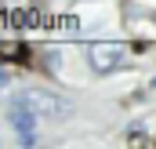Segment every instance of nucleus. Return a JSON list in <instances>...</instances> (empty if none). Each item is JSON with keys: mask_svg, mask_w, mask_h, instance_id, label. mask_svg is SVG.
<instances>
[{"mask_svg": "<svg viewBox=\"0 0 156 149\" xmlns=\"http://www.w3.org/2000/svg\"><path fill=\"white\" fill-rule=\"evenodd\" d=\"M7 84H11V73H7V69H0V87H7Z\"/></svg>", "mask_w": 156, "mask_h": 149, "instance_id": "423d86ee", "label": "nucleus"}, {"mask_svg": "<svg viewBox=\"0 0 156 149\" xmlns=\"http://www.w3.org/2000/svg\"><path fill=\"white\" fill-rule=\"evenodd\" d=\"M7 22L15 29H40V26H47V18L40 15V7H11L7 11Z\"/></svg>", "mask_w": 156, "mask_h": 149, "instance_id": "20e7f679", "label": "nucleus"}, {"mask_svg": "<svg viewBox=\"0 0 156 149\" xmlns=\"http://www.w3.org/2000/svg\"><path fill=\"white\" fill-rule=\"evenodd\" d=\"M7 120H11V127L22 135V146H33V142H37V109H33V102H29L26 95L11 98Z\"/></svg>", "mask_w": 156, "mask_h": 149, "instance_id": "f257e3e1", "label": "nucleus"}, {"mask_svg": "<svg viewBox=\"0 0 156 149\" xmlns=\"http://www.w3.org/2000/svg\"><path fill=\"white\" fill-rule=\"evenodd\" d=\"M44 62H47L51 69H58V51H47V55H44Z\"/></svg>", "mask_w": 156, "mask_h": 149, "instance_id": "39448f33", "label": "nucleus"}, {"mask_svg": "<svg viewBox=\"0 0 156 149\" xmlns=\"http://www.w3.org/2000/svg\"><path fill=\"white\" fill-rule=\"evenodd\" d=\"M26 98L33 102L37 116H44V120H66V116L73 113V102H69V98L51 95V91H26Z\"/></svg>", "mask_w": 156, "mask_h": 149, "instance_id": "f03ea898", "label": "nucleus"}, {"mask_svg": "<svg viewBox=\"0 0 156 149\" xmlns=\"http://www.w3.org/2000/svg\"><path fill=\"white\" fill-rule=\"evenodd\" d=\"M87 62H91L94 73H113V69H120L127 62V47H120V44H94V47H87Z\"/></svg>", "mask_w": 156, "mask_h": 149, "instance_id": "7ed1b4c3", "label": "nucleus"}]
</instances>
